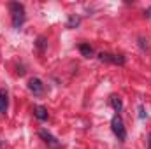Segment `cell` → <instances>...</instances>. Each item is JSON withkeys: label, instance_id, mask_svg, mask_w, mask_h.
<instances>
[{"label": "cell", "instance_id": "obj_1", "mask_svg": "<svg viewBox=\"0 0 151 149\" xmlns=\"http://www.w3.org/2000/svg\"><path fill=\"white\" fill-rule=\"evenodd\" d=\"M9 11H11V18H12V27L16 30H19L27 19V14H25V5L19 4V2H11L9 4Z\"/></svg>", "mask_w": 151, "mask_h": 149}, {"label": "cell", "instance_id": "obj_2", "mask_svg": "<svg viewBox=\"0 0 151 149\" xmlns=\"http://www.w3.org/2000/svg\"><path fill=\"white\" fill-rule=\"evenodd\" d=\"M111 128H113V133L118 137V140H127V128H125V123L121 119L119 114H114L113 119H111Z\"/></svg>", "mask_w": 151, "mask_h": 149}, {"label": "cell", "instance_id": "obj_3", "mask_svg": "<svg viewBox=\"0 0 151 149\" xmlns=\"http://www.w3.org/2000/svg\"><path fill=\"white\" fill-rule=\"evenodd\" d=\"M99 60L102 63H113V65H123L125 63V56L123 54H113V53H100Z\"/></svg>", "mask_w": 151, "mask_h": 149}, {"label": "cell", "instance_id": "obj_4", "mask_svg": "<svg viewBox=\"0 0 151 149\" xmlns=\"http://www.w3.org/2000/svg\"><path fill=\"white\" fill-rule=\"evenodd\" d=\"M39 137H40V139H42V140L49 146V148H53V149H58L60 146H62V144H60V140H58L55 135H51L46 128H42V130L39 132Z\"/></svg>", "mask_w": 151, "mask_h": 149}, {"label": "cell", "instance_id": "obj_5", "mask_svg": "<svg viewBox=\"0 0 151 149\" xmlns=\"http://www.w3.org/2000/svg\"><path fill=\"white\" fill-rule=\"evenodd\" d=\"M28 90L34 93V95H42L44 93V84H42V81L39 79V77H32L30 81H28Z\"/></svg>", "mask_w": 151, "mask_h": 149}, {"label": "cell", "instance_id": "obj_6", "mask_svg": "<svg viewBox=\"0 0 151 149\" xmlns=\"http://www.w3.org/2000/svg\"><path fill=\"white\" fill-rule=\"evenodd\" d=\"M9 109V93L7 90L0 88V114H5Z\"/></svg>", "mask_w": 151, "mask_h": 149}, {"label": "cell", "instance_id": "obj_7", "mask_svg": "<svg viewBox=\"0 0 151 149\" xmlns=\"http://www.w3.org/2000/svg\"><path fill=\"white\" fill-rule=\"evenodd\" d=\"M34 116L37 117L39 121H46L47 119V109L44 105H35L34 107Z\"/></svg>", "mask_w": 151, "mask_h": 149}, {"label": "cell", "instance_id": "obj_8", "mask_svg": "<svg viewBox=\"0 0 151 149\" xmlns=\"http://www.w3.org/2000/svg\"><path fill=\"white\" fill-rule=\"evenodd\" d=\"M111 105H113V109L116 111V114H119V112L123 111V100L118 95H113L111 97Z\"/></svg>", "mask_w": 151, "mask_h": 149}, {"label": "cell", "instance_id": "obj_9", "mask_svg": "<svg viewBox=\"0 0 151 149\" xmlns=\"http://www.w3.org/2000/svg\"><path fill=\"white\" fill-rule=\"evenodd\" d=\"M79 51H81V54H83L84 58H91V56H93V47H91L90 44H86V42L79 44Z\"/></svg>", "mask_w": 151, "mask_h": 149}, {"label": "cell", "instance_id": "obj_10", "mask_svg": "<svg viewBox=\"0 0 151 149\" xmlns=\"http://www.w3.org/2000/svg\"><path fill=\"white\" fill-rule=\"evenodd\" d=\"M35 46H37V49L40 53H44L46 51V46H47V39L44 37V35H39L37 40H35Z\"/></svg>", "mask_w": 151, "mask_h": 149}, {"label": "cell", "instance_id": "obj_11", "mask_svg": "<svg viewBox=\"0 0 151 149\" xmlns=\"http://www.w3.org/2000/svg\"><path fill=\"white\" fill-rule=\"evenodd\" d=\"M79 23H81V18L76 16V14H72V16L69 18V21H67V28H76V27H79Z\"/></svg>", "mask_w": 151, "mask_h": 149}, {"label": "cell", "instance_id": "obj_12", "mask_svg": "<svg viewBox=\"0 0 151 149\" xmlns=\"http://www.w3.org/2000/svg\"><path fill=\"white\" fill-rule=\"evenodd\" d=\"M139 46H141L142 49H148V40L144 37H139Z\"/></svg>", "mask_w": 151, "mask_h": 149}, {"label": "cell", "instance_id": "obj_13", "mask_svg": "<svg viewBox=\"0 0 151 149\" xmlns=\"http://www.w3.org/2000/svg\"><path fill=\"white\" fill-rule=\"evenodd\" d=\"M139 117H146V112H144V107L139 105Z\"/></svg>", "mask_w": 151, "mask_h": 149}, {"label": "cell", "instance_id": "obj_14", "mask_svg": "<svg viewBox=\"0 0 151 149\" xmlns=\"http://www.w3.org/2000/svg\"><path fill=\"white\" fill-rule=\"evenodd\" d=\"M148 149H151V133L148 135Z\"/></svg>", "mask_w": 151, "mask_h": 149}, {"label": "cell", "instance_id": "obj_15", "mask_svg": "<svg viewBox=\"0 0 151 149\" xmlns=\"http://www.w3.org/2000/svg\"><path fill=\"white\" fill-rule=\"evenodd\" d=\"M146 16H148V18H151V7H148V11H146Z\"/></svg>", "mask_w": 151, "mask_h": 149}]
</instances>
